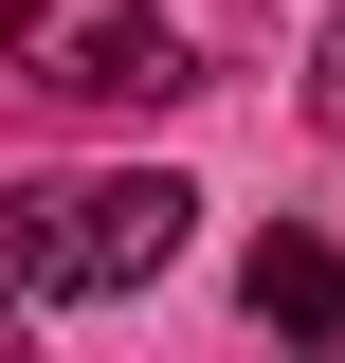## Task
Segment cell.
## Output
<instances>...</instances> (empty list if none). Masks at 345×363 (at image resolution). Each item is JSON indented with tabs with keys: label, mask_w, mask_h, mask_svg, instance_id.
Returning a JSON list of instances; mask_svg holds the SVG:
<instances>
[{
	"label": "cell",
	"mask_w": 345,
	"mask_h": 363,
	"mask_svg": "<svg viewBox=\"0 0 345 363\" xmlns=\"http://www.w3.org/2000/svg\"><path fill=\"white\" fill-rule=\"evenodd\" d=\"M182 200L164 164H55V182H18L0 200V291L18 309H109V291H146V272L182 255Z\"/></svg>",
	"instance_id": "cell-1"
},
{
	"label": "cell",
	"mask_w": 345,
	"mask_h": 363,
	"mask_svg": "<svg viewBox=\"0 0 345 363\" xmlns=\"http://www.w3.org/2000/svg\"><path fill=\"white\" fill-rule=\"evenodd\" d=\"M0 91H37V109H164L182 37H164V0H0Z\"/></svg>",
	"instance_id": "cell-2"
},
{
	"label": "cell",
	"mask_w": 345,
	"mask_h": 363,
	"mask_svg": "<svg viewBox=\"0 0 345 363\" xmlns=\"http://www.w3.org/2000/svg\"><path fill=\"white\" fill-rule=\"evenodd\" d=\"M236 291H255V327H291V345H345V255H327V236L273 218L255 255H236Z\"/></svg>",
	"instance_id": "cell-3"
},
{
	"label": "cell",
	"mask_w": 345,
	"mask_h": 363,
	"mask_svg": "<svg viewBox=\"0 0 345 363\" xmlns=\"http://www.w3.org/2000/svg\"><path fill=\"white\" fill-rule=\"evenodd\" d=\"M309 128L345 145V18H327V37H309Z\"/></svg>",
	"instance_id": "cell-4"
},
{
	"label": "cell",
	"mask_w": 345,
	"mask_h": 363,
	"mask_svg": "<svg viewBox=\"0 0 345 363\" xmlns=\"http://www.w3.org/2000/svg\"><path fill=\"white\" fill-rule=\"evenodd\" d=\"M0 345H18V291H0Z\"/></svg>",
	"instance_id": "cell-5"
}]
</instances>
